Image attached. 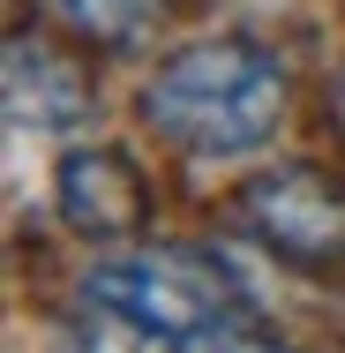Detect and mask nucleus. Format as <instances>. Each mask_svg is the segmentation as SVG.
Masks as SVG:
<instances>
[{"instance_id": "1", "label": "nucleus", "mask_w": 345, "mask_h": 353, "mask_svg": "<svg viewBox=\"0 0 345 353\" xmlns=\"http://www.w3.org/2000/svg\"><path fill=\"white\" fill-rule=\"evenodd\" d=\"M143 113H150L158 136H173L180 150L233 158V150H255L285 121V75L248 38H210V46L173 53L165 68L150 75Z\"/></svg>"}, {"instance_id": "2", "label": "nucleus", "mask_w": 345, "mask_h": 353, "mask_svg": "<svg viewBox=\"0 0 345 353\" xmlns=\"http://www.w3.org/2000/svg\"><path fill=\"white\" fill-rule=\"evenodd\" d=\"M90 301L98 308H113V316H128L143 331H180V339H196L210 323H225V293L210 279L196 256H105L98 271H90Z\"/></svg>"}, {"instance_id": "3", "label": "nucleus", "mask_w": 345, "mask_h": 353, "mask_svg": "<svg viewBox=\"0 0 345 353\" xmlns=\"http://www.w3.org/2000/svg\"><path fill=\"white\" fill-rule=\"evenodd\" d=\"M248 218L293 263H345V196L315 173V165H278L248 188Z\"/></svg>"}, {"instance_id": "4", "label": "nucleus", "mask_w": 345, "mask_h": 353, "mask_svg": "<svg viewBox=\"0 0 345 353\" xmlns=\"http://www.w3.org/2000/svg\"><path fill=\"white\" fill-rule=\"evenodd\" d=\"M61 211L90 241H128L143 225V181L121 150H68L61 158Z\"/></svg>"}, {"instance_id": "5", "label": "nucleus", "mask_w": 345, "mask_h": 353, "mask_svg": "<svg viewBox=\"0 0 345 353\" xmlns=\"http://www.w3.org/2000/svg\"><path fill=\"white\" fill-rule=\"evenodd\" d=\"M8 113H15V128H75L90 113V90L53 46L15 38L8 46Z\"/></svg>"}, {"instance_id": "6", "label": "nucleus", "mask_w": 345, "mask_h": 353, "mask_svg": "<svg viewBox=\"0 0 345 353\" xmlns=\"http://www.w3.org/2000/svg\"><path fill=\"white\" fill-rule=\"evenodd\" d=\"M53 8L98 46H136L150 30V15H158V0H53Z\"/></svg>"}, {"instance_id": "7", "label": "nucleus", "mask_w": 345, "mask_h": 353, "mask_svg": "<svg viewBox=\"0 0 345 353\" xmlns=\"http://www.w3.org/2000/svg\"><path fill=\"white\" fill-rule=\"evenodd\" d=\"M158 339H165V331H143V323H128V316L98 308V323L83 331V353H158Z\"/></svg>"}, {"instance_id": "8", "label": "nucleus", "mask_w": 345, "mask_h": 353, "mask_svg": "<svg viewBox=\"0 0 345 353\" xmlns=\"http://www.w3.org/2000/svg\"><path fill=\"white\" fill-rule=\"evenodd\" d=\"M188 353H285V346L248 339V331H233V323H210V331H196V339H188Z\"/></svg>"}, {"instance_id": "9", "label": "nucleus", "mask_w": 345, "mask_h": 353, "mask_svg": "<svg viewBox=\"0 0 345 353\" xmlns=\"http://www.w3.org/2000/svg\"><path fill=\"white\" fill-rule=\"evenodd\" d=\"M331 98H338V113H345V75H338V90H331Z\"/></svg>"}]
</instances>
